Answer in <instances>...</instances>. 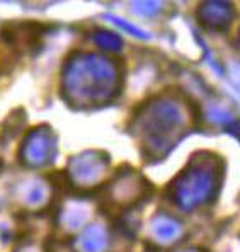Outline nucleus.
I'll return each mask as SVG.
<instances>
[{
    "instance_id": "obj_1",
    "label": "nucleus",
    "mask_w": 240,
    "mask_h": 252,
    "mask_svg": "<svg viewBox=\"0 0 240 252\" xmlns=\"http://www.w3.org/2000/svg\"><path fill=\"white\" fill-rule=\"evenodd\" d=\"M24 152L28 154V164L31 165H41L46 164V155H48V148H46V140L44 136H36L31 142L28 143V147L24 148Z\"/></svg>"
}]
</instances>
